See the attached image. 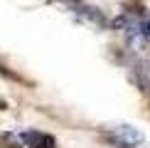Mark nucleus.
Masks as SVG:
<instances>
[{
    "mask_svg": "<svg viewBox=\"0 0 150 148\" xmlns=\"http://www.w3.org/2000/svg\"><path fill=\"white\" fill-rule=\"evenodd\" d=\"M108 141H113L121 148H135V146L143 143V133L138 128H133V126H116L108 133Z\"/></svg>",
    "mask_w": 150,
    "mask_h": 148,
    "instance_id": "obj_1",
    "label": "nucleus"
},
{
    "mask_svg": "<svg viewBox=\"0 0 150 148\" xmlns=\"http://www.w3.org/2000/svg\"><path fill=\"white\" fill-rule=\"evenodd\" d=\"M22 141L27 143V148H57L54 138L49 133H40V131H27L22 133Z\"/></svg>",
    "mask_w": 150,
    "mask_h": 148,
    "instance_id": "obj_2",
    "label": "nucleus"
},
{
    "mask_svg": "<svg viewBox=\"0 0 150 148\" xmlns=\"http://www.w3.org/2000/svg\"><path fill=\"white\" fill-rule=\"evenodd\" d=\"M140 30H143V35H145V40L150 42V17H148V20H143V22H140Z\"/></svg>",
    "mask_w": 150,
    "mask_h": 148,
    "instance_id": "obj_3",
    "label": "nucleus"
}]
</instances>
